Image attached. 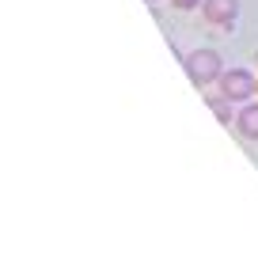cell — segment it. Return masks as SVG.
I'll return each instance as SVG.
<instances>
[{
    "instance_id": "1",
    "label": "cell",
    "mask_w": 258,
    "mask_h": 254,
    "mask_svg": "<svg viewBox=\"0 0 258 254\" xmlns=\"http://www.w3.org/2000/svg\"><path fill=\"white\" fill-rule=\"evenodd\" d=\"M186 72H190V80L198 88H209V84L220 80L224 61H220L217 49H194V53H186Z\"/></svg>"
},
{
    "instance_id": "2",
    "label": "cell",
    "mask_w": 258,
    "mask_h": 254,
    "mask_svg": "<svg viewBox=\"0 0 258 254\" xmlns=\"http://www.w3.org/2000/svg\"><path fill=\"white\" fill-rule=\"evenodd\" d=\"M217 84H220V99H232V103H247L258 88V80L247 69H224Z\"/></svg>"
},
{
    "instance_id": "3",
    "label": "cell",
    "mask_w": 258,
    "mask_h": 254,
    "mask_svg": "<svg viewBox=\"0 0 258 254\" xmlns=\"http://www.w3.org/2000/svg\"><path fill=\"white\" fill-rule=\"evenodd\" d=\"M202 16L213 27H232L239 19V0H202Z\"/></svg>"
},
{
    "instance_id": "4",
    "label": "cell",
    "mask_w": 258,
    "mask_h": 254,
    "mask_svg": "<svg viewBox=\"0 0 258 254\" xmlns=\"http://www.w3.org/2000/svg\"><path fill=\"white\" fill-rule=\"evenodd\" d=\"M235 129H239L247 141H258V103H247L235 118Z\"/></svg>"
},
{
    "instance_id": "5",
    "label": "cell",
    "mask_w": 258,
    "mask_h": 254,
    "mask_svg": "<svg viewBox=\"0 0 258 254\" xmlns=\"http://www.w3.org/2000/svg\"><path fill=\"white\" fill-rule=\"evenodd\" d=\"M171 8H178V12H190V8H202V0H171Z\"/></svg>"
},
{
    "instance_id": "6",
    "label": "cell",
    "mask_w": 258,
    "mask_h": 254,
    "mask_svg": "<svg viewBox=\"0 0 258 254\" xmlns=\"http://www.w3.org/2000/svg\"><path fill=\"white\" fill-rule=\"evenodd\" d=\"M213 110H217V114H220V121H232V114H228V110H224V103H220V99H213Z\"/></svg>"
}]
</instances>
